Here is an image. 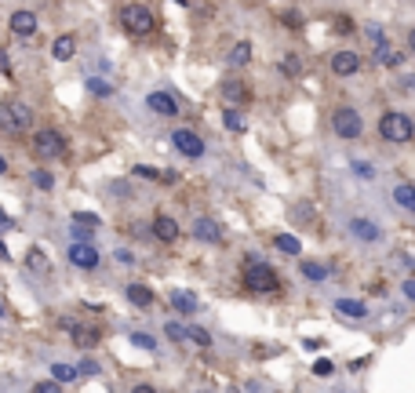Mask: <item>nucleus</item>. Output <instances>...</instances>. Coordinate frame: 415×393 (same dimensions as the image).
<instances>
[{"mask_svg": "<svg viewBox=\"0 0 415 393\" xmlns=\"http://www.w3.org/2000/svg\"><path fill=\"white\" fill-rule=\"evenodd\" d=\"M379 135L386 142L405 146V142L415 139V121L408 117V113H382V117H379Z\"/></svg>", "mask_w": 415, "mask_h": 393, "instance_id": "obj_1", "label": "nucleus"}, {"mask_svg": "<svg viewBox=\"0 0 415 393\" xmlns=\"http://www.w3.org/2000/svg\"><path fill=\"white\" fill-rule=\"evenodd\" d=\"M277 284H281V277L274 266H266L259 259H248V266H244V288L248 291H274Z\"/></svg>", "mask_w": 415, "mask_h": 393, "instance_id": "obj_2", "label": "nucleus"}, {"mask_svg": "<svg viewBox=\"0 0 415 393\" xmlns=\"http://www.w3.org/2000/svg\"><path fill=\"white\" fill-rule=\"evenodd\" d=\"M120 22H124V29H127V33H135V37H146V33H153V29H157L153 11H150V8H142V4H124Z\"/></svg>", "mask_w": 415, "mask_h": 393, "instance_id": "obj_3", "label": "nucleus"}, {"mask_svg": "<svg viewBox=\"0 0 415 393\" xmlns=\"http://www.w3.org/2000/svg\"><path fill=\"white\" fill-rule=\"evenodd\" d=\"M331 131H335L339 139H361V131H364L361 113L350 109V106H339V109L331 113Z\"/></svg>", "mask_w": 415, "mask_h": 393, "instance_id": "obj_4", "label": "nucleus"}, {"mask_svg": "<svg viewBox=\"0 0 415 393\" xmlns=\"http://www.w3.org/2000/svg\"><path fill=\"white\" fill-rule=\"evenodd\" d=\"M29 121H33V113H29L26 102H4L0 106V128L11 131V135H22L29 128Z\"/></svg>", "mask_w": 415, "mask_h": 393, "instance_id": "obj_5", "label": "nucleus"}, {"mask_svg": "<svg viewBox=\"0 0 415 393\" xmlns=\"http://www.w3.org/2000/svg\"><path fill=\"white\" fill-rule=\"evenodd\" d=\"M62 150H66V139H62L58 131L44 128V131H37V135H33V153L40 160H55V157H62Z\"/></svg>", "mask_w": 415, "mask_h": 393, "instance_id": "obj_6", "label": "nucleus"}, {"mask_svg": "<svg viewBox=\"0 0 415 393\" xmlns=\"http://www.w3.org/2000/svg\"><path fill=\"white\" fill-rule=\"evenodd\" d=\"M171 142H175V150H179L182 157H189V160H197V157H204V142L194 135V131L189 128H179L171 135Z\"/></svg>", "mask_w": 415, "mask_h": 393, "instance_id": "obj_7", "label": "nucleus"}, {"mask_svg": "<svg viewBox=\"0 0 415 393\" xmlns=\"http://www.w3.org/2000/svg\"><path fill=\"white\" fill-rule=\"evenodd\" d=\"M70 262H73V266H81V270H95V266H99V252H95L88 240H77L70 248Z\"/></svg>", "mask_w": 415, "mask_h": 393, "instance_id": "obj_8", "label": "nucleus"}, {"mask_svg": "<svg viewBox=\"0 0 415 393\" xmlns=\"http://www.w3.org/2000/svg\"><path fill=\"white\" fill-rule=\"evenodd\" d=\"M361 70V55L357 52H335L331 55V73L335 77H354Z\"/></svg>", "mask_w": 415, "mask_h": 393, "instance_id": "obj_9", "label": "nucleus"}, {"mask_svg": "<svg viewBox=\"0 0 415 393\" xmlns=\"http://www.w3.org/2000/svg\"><path fill=\"white\" fill-rule=\"evenodd\" d=\"M146 106L153 113H161V117H175V113H179V102H175V95H168V91H153L146 98Z\"/></svg>", "mask_w": 415, "mask_h": 393, "instance_id": "obj_10", "label": "nucleus"}, {"mask_svg": "<svg viewBox=\"0 0 415 393\" xmlns=\"http://www.w3.org/2000/svg\"><path fill=\"white\" fill-rule=\"evenodd\" d=\"M153 237L164 240V244H175L179 240V222H175L171 215H157L153 219Z\"/></svg>", "mask_w": 415, "mask_h": 393, "instance_id": "obj_11", "label": "nucleus"}, {"mask_svg": "<svg viewBox=\"0 0 415 393\" xmlns=\"http://www.w3.org/2000/svg\"><path fill=\"white\" fill-rule=\"evenodd\" d=\"M194 237L204 240V244H219L222 240V226L215 219H197L194 222Z\"/></svg>", "mask_w": 415, "mask_h": 393, "instance_id": "obj_12", "label": "nucleus"}, {"mask_svg": "<svg viewBox=\"0 0 415 393\" xmlns=\"http://www.w3.org/2000/svg\"><path fill=\"white\" fill-rule=\"evenodd\" d=\"M11 33H15V37H29V33H37V15L33 11H15L11 15Z\"/></svg>", "mask_w": 415, "mask_h": 393, "instance_id": "obj_13", "label": "nucleus"}, {"mask_svg": "<svg viewBox=\"0 0 415 393\" xmlns=\"http://www.w3.org/2000/svg\"><path fill=\"white\" fill-rule=\"evenodd\" d=\"M350 233H354L357 240H379L382 229H379L372 219H354V222H350Z\"/></svg>", "mask_w": 415, "mask_h": 393, "instance_id": "obj_14", "label": "nucleus"}, {"mask_svg": "<svg viewBox=\"0 0 415 393\" xmlns=\"http://www.w3.org/2000/svg\"><path fill=\"white\" fill-rule=\"evenodd\" d=\"M335 314H343L350 321H364V317H368V306L357 302V299H339V302H335Z\"/></svg>", "mask_w": 415, "mask_h": 393, "instance_id": "obj_15", "label": "nucleus"}, {"mask_svg": "<svg viewBox=\"0 0 415 393\" xmlns=\"http://www.w3.org/2000/svg\"><path fill=\"white\" fill-rule=\"evenodd\" d=\"M70 332H73V339H77V346H81V350H91L95 342H99V328H88V324H73Z\"/></svg>", "mask_w": 415, "mask_h": 393, "instance_id": "obj_16", "label": "nucleus"}, {"mask_svg": "<svg viewBox=\"0 0 415 393\" xmlns=\"http://www.w3.org/2000/svg\"><path fill=\"white\" fill-rule=\"evenodd\" d=\"M375 59H379V66H390V70H397L401 66V52H393V44H386L379 37V44H375Z\"/></svg>", "mask_w": 415, "mask_h": 393, "instance_id": "obj_17", "label": "nucleus"}, {"mask_svg": "<svg viewBox=\"0 0 415 393\" xmlns=\"http://www.w3.org/2000/svg\"><path fill=\"white\" fill-rule=\"evenodd\" d=\"M171 306L179 309V314H194V309H197V295H189V291H182V288H175V291H171Z\"/></svg>", "mask_w": 415, "mask_h": 393, "instance_id": "obj_18", "label": "nucleus"}, {"mask_svg": "<svg viewBox=\"0 0 415 393\" xmlns=\"http://www.w3.org/2000/svg\"><path fill=\"white\" fill-rule=\"evenodd\" d=\"M393 201H397V208H405V211H415V186H412V183H401V186H393Z\"/></svg>", "mask_w": 415, "mask_h": 393, "instance_id": "obj_19", "label": "nucleus"}, {"mask_svg": "<svg viewBox=\"0 0 415 393\" xmlns=\"http://www.w3.org/2000/svg\"><path fill=\"white\" fill-rule=\"evenodd\" d=\"M73 52H77V40L70 37V33H66V37H58V40L52 44V55H55L58 62H70V59H73Z\"/></svg>", "mask_w": 415, "mask_h": 393, "instance_id": "obj_20", "label": "nucleus"}, {"mask_svg": "<svg viewBox=\"0 0 415 393\" xmlns=\"http://www.w3.org/2000/svg\"><path fill=\"white\" fill-rule=\"evenodd\" d=\"M274 248L284 252V255H302V240H295L292 233H277L274 237Z\"/></svg>", "mask_w": 415, "mask_h": 393, "instance_id": "obj_21", "label": "nucleus"}, {"mask_svg": "<svg viewBox=\"0 0 415 393\" xmlns=\"http://www.w3.org/2000/svg\"><path fill=\"white\" fill-rule=\"evenodd\" d=\"M127 299H132L135 306H150L153 302V291L146 284H127Z\"/></svg>", "mask_w": 415, "mask_h": 393, "instance_id": "obj_22", "label": "nucleus"}, {"mask_svg": "<svg viewBox=\"0 0 415 393\" xmlns=\"http://www.w3.org/2000/svg\"><path fill=\"white\" fill-rule=\"evenodd\" d=\"M222 95H226L230 102H244V98H248V88L241 84V80H226V84H222Z\"/></svg>", "mask_w": 415, "mask_h": 393, "instance_id": "obj_23", "label": "nucleus"}, {"mask_svg": "<svg viewBox=\"0 0 415 393\" xmlns=\"http://www.w3.org/2000/svg\"><path fill=\"white\" fill-rule=\"evenodd\" d=\"M251 62V44L241 40V44H233V52H230V66H248Z\"/></svg>", "mask_w": 415, "mask_h": 393, "instance_id": "obj_24", "label": "nucleus"}, {"mask_svg": "<svg viewBox=\"0 0 415 393\" xmlns=\"http://www.w3.org/2000/svg\"><path fill=\"white\" fill-rule=\"evenodd\" d=\"M222 124H226L230 131H244V128H248V121H244L233 106H230V109H222Z\"/></svg>", "mask_w": 415, "mask_h": 393, "instance_id": "obj_25", "label": "nucleus"}, {"mask_svg": "<svg viewBox=\"0 0 415 393\" xmlns=\"http://www.w3.org/2000/svg\"><path fill=\"white\" fill-rule=\"evenodd\" d=\"M302 277H310V281H328V266H321V262H302Z\"/></svg>", "mask_w": 415, "mask_h": 393, "instance_id": "obj_26", "label": "nucleus"}, {"mask_svg": "<svg viewBox=\"0 0 415 393\" xmlns=\"http://www.w3.org/2000/svg\"><path fill=\"white\" fill-rule=\"evenodd\" d=\"M186 339L197 342V346H212V335H208L204 328H197V324H186Z\"/></svg>", "mask_w": 415, "mask_h": 393, "instance_id": "obj_27", "label": "nucleus"}, {"mask_svg": "<svg viewBox=\"0 0 415 393\" xmlns=\"http://www.w3.org/2000/svg\"><path fill=\"white\" fill-rule=\"evenodd\" d=\"M88 91H91V95H99V98H106V95H113V84H106V80L91 77V80H88Z\"/></svg>", "mask_w": 415, "mask_h": 393, "instance_id": "obj_28", "label": "nucleus"}, {"mask_svg": "<svg viewBox=\"0 0 415 393\" xmlns=\"http://www.w3.org/2000/svg\"><path fill=\"white\" fill-rule=\"evenodd\" d=\"M52 375H55L58 383H73L81 371H77V368H70V364H55V368H52Z\"/></svg>", "mask_w": 415, "mask_h": 393, "instance_id": "obj_29", "label": "nucleus"}, {"mask_svg": "<svg viewBox=\"0 0 415 393\" xmlns=\"http://www.w3.org/2000/svg\"><path fill=\"white\" fill-rule=\"evenodd\" d=\"M313 375H317V379H331V375H335V364H331L328 357H321V360L313 364Z\"/></svg>", "mask_w": 415, "mask_h": 393, "instance_id": "obj_30", "label": "nucleus"}, {"mask_svg": "<svg viewBox=\"0 0 415 393\" xmlns=\"http://www.w3.org/2000/svg\"><path fill=\"white\" fill-rule=\"evenodd\" d=\"M350 168H354V175H357V178H372V175H375V168H372L368 160H354Z\"/></svg>", "mask_w": 415, "mask_h": 393, "instance_id": "obj_31", "label": "nucleus"}, {"mask_svg": "<svg viewBox=\"0 0 415 393\" xmlns=\"http://www.w3.org/2000/svg\"><path fill=\"white\" fill-rule=\"evenodd\" d=\"M164 335H168L171 342H186V328H182V324H171V321H168V328H164Z\"/></svg>", "mask_w": 415, "mask_h": 393, "instance_id": "obj_32", "label": "nucleus"}, {"mask_svg": "<svg viewBox=\"0 0 415 393\" xmlns=\"http://www.w3.org/2000/svg\"><path fill=\"white\" fill-rule=\"evenodd\" d=\"M33 183H37L40 190H52L55 178H52V171H33Z\"/></svg>", "mask_w": 415, "mask_h": 393, "instance_id": "obj_33", "label": "nucleus"}, {"mask_svg": "<svg viewBox=\"0 0 415 393\" xmlns=\"http://www.w3.org/2000/svg\"><path fill=\"white\" fill-rule=\"evenodd\" d=\"M132 342H135V346H142V350H153V346H157L153 335H146V332H135V335H132Z\"/></svg>", "mask_w": 415, "mask_h": 393, "instance_id": "obj_34", "label": "nucleus"}, {"mask_svg": "<svg viewBox=\"0 0 415 393\" xmlns=\"http://www.w3.org/2000/svg\"><path fill=\"white\" fill-rule=\"evenodd\" d=\"M135 175H142V178H164V171L150 168V164H139V168H135Z\"/></svg>", "mask_w": 415, "mask_h": 393, "instance_id": "obj_35", "label": "nucleus"}, {"mask_svg": "<svg viewBox=\"0 0 415 393\" xmlns=\"http://www.w3.org/2000/svg\"><path fill=\"white\" fill-rule=\"evenodd\" d=\"M91 233H95L91 226H84V222H73V237H77V240H88Z\"/></svg>", "mask_w": 415, "mask_h": 393, "instance_id": "obj_36", "label": "nucleus"}, {"mask_svg": "<svg viewBox=\"0 0 415 393\" xmlns=\"http://www.w3.org/2000/svg\"><path fill=\"white\" fill-rule=\"evenodd\" d=\"M73 222H84V226H99V215H84V211H77V215H73Z\"/></svg>", "mask_w": 415, "mask_h": 393, "instance_id": "obj_37", "label": "nucleus"}, {"mask_svg": "<svg viewBox=\"0 0 415 393\" xmlns=\"http://www.w3.org/2000/svg\"><path fill=\"white\" fill-rule=\"evenodd\" d=\"M29 266H33V270H44V255H40V248L29 252Z\"/></svg>", "mask_w": 415, "mask_h": 393, "instance_id": "obj_38", "label": "nucleus"}, {"mask_svg": "<svg viewBox=\"0 0 415 393\" xmlns=\"http://www.w3.org/2000/svg\"><path fill=\"white\" fill-rule=\"evenodd\" d=\"M81 375H99V364H95V360H81V368H77Z\"/></svg>", "mask_w": 415, "mask_h": 393, "instance_id": "obj_39", "label": "nucleus"}, {"mask_svg": "<svg viewBox=\"0 0 415 393\" xmlns=\"http://www.w3.org/2000/svg\"><path fill=\"white\" fill-rule=\"evenodd\" d=\"M58 390V379H52V383H37V393H55Z\"/></svg>", "mask_w": 415, "mask_h": 393, "instance_id": "obj_40", "label": "nucleus"}, {"mask_svg": "<svg viewBox=\"0 0 415 393\" xmlns=\"http://www.w3.org/2000/svg\"><path fill=\"white\" fill-rule=\"evenodd\" d=\"M405 295H408V299H415V277H408V281H405Z\"/></svg>", "mask_w": 415, "mask_h": 393, "instance_id": "obj_41", "label": "nucleus"}, {"mask_svg": "<svg viewBox=\"0 0 415 393\" xmlns=\"http://www.w3.org/2000/svg\"><path fill=\"white\" fill-rule=\"evenodd\" d=\"M0 259H11V255H8V244H4V240H0Z\"/></svg>", "mask_w": 415, "mask_h": 393, "instance_id": "obj_42", "label": "nucleus"}, {"mask_svg": "<svg viewBox=\"0 0 415 393\" xmlns=\"http://www.w3.org/2000/svg\"><path fill=\"white\" fill-rule=\"evenodd\" d=\"M408 47H412V52H415V29L408 33Z\"/></svg>", "mask_w": 415, "mask_h": 393, "instance_id": "obj_43", "label": "nucleus"}, {"mask_svg": "<svg viewBox=\"0 0 415 393\" xmlns=\"http://www.w3.org/2000/svg\"><path fill=\"white\" fill-rule=\"evenodd\" d=\"M4 171H8V160H4V157H0V175H4Z\"/></svg>", "mask_w": 415, "mask_h": 393, "instance_id": "obj_44", "label": "nucleus"}, {"mask_svg": "<svg viewBox=\"0 0 415 393\" xmlns=\"http://www.w3.org/2000/svg\"><path fill=\"white\" fill-rule=\"evenodd\" d=\"M0 317H4V302H0Z\"/></svg>", "mask_w": 415, "mask_h": 393, "instance_id": "obj_45", "label": "nucleus"}]
</instances>
